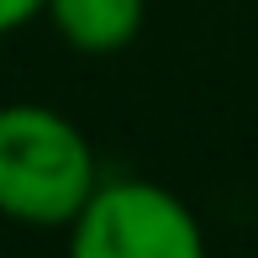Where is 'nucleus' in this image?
<instances>
[{
	"label": "nucleus",
	"instance_id": "1",
	"mask_svg": "<svg viewBox=\"0 0 258 258\" xmlns=\"http://www.w3.org/2000/svg\"><path fill=\"white\" fill-rule=\"evenodd\" d=\"M100 184L90 137L42 100L0 105V216L37 232H69Z\"/></svg>",
	"mask_w": 258,
	"mask_h": 258
},
{
	"label": "nucleus",
	"instance_id": "2",
	"mask_svg": "<svg viewBox=\"0 0 258 258\" xmlns=\"http://www.w3.org/2000/svg\"><path fill=\"white\" fill-rule=\"evenodd\" d=\"M74 258H201V216L158 179H105L69 221Z\"/></svg>",
	"mask_w": 258,
	"mask_h": 258
},
{
	"label": "nucleus",
	"instance_id": "3",
	"mask_svg": "<svg viewBox=\"0 0 258 258\" xmlns=\"http://www.w3.org/2000/svg\"><path fill=\"white\" fill-rule=\"evenodd\" d=\"M42 16L79 58H111L132 48L148 21V0H48Z\"/></svg>",
	"mask_w": 258,
	"mask_h": 258
},
{
	"label": "nucleus",
	"instance_id": "4",
	"mask_svg": "<svg viewBox=\"0 0 258 258\" xmlns=\"http://www.w3.org/2000/svg\"><path fill=\"white\" fill-rule=\"evenodd\" d=\"M48 11V0H0V37L6 32H21Z\"/></svg>",
	"mask_w": 258,
	"mask_h": 258
}]
</instances>
